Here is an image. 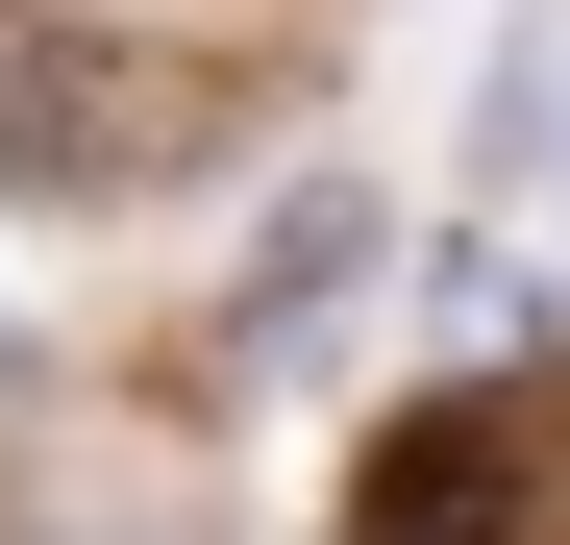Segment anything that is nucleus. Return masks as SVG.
Returning <instances> with one entry per match:
<instances>
[{
  "instance_id": "7ed1b4c3",
  "label": "nucleus",
  "mask_w": 570,
  "mask_h": 545,
  "mask_svg": "<svg viewBox=\"0 0 570 545\" xmlns=\"http://www.w3.org/2000/svg\"><path fill=\"white\" fill-rule=\"evenodd\" d=\"M372 224H397V199H347V174H298V199H273V248H248V347H323V323L372 298Z\"/></svg>"
},
{
  "instance_id": "f257e3e1",
  "label": "nucleus",
  "mask_w": 570,
  "mask_h": 545,
  "mask_svg": "<svg viewBox=\"0 0 570 545\" xmlns=\"http://www.w3.org/2000/svg\"><path fill=\"white\" fill-rule=\"evenodd\" d=\"M174 174V75H125V26L0 0V199H125Z\"/></svg>"
},
{
  "instance_id": "f03ea898",
  "label": "nucleus",
  "mask_w": 570,
  "mask_h": 545,
  "mask_svg": "<svg viewBox=\"0 0 570 545\" xmlns=\"http://www.w3.org/2000/svg\"><path fill=\"white\" fill-rule=\"evenodd\" d=\"M546 496V397H422L397 446H372V496H347V545H497Z\"/></svg>"
}]
</instances>
